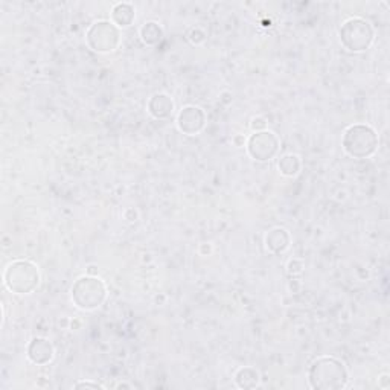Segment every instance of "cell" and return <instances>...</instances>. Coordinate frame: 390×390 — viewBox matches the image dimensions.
Returning <instances> with one entry per match:
<instances>
[{"mask_svg": "<svg viewBox=\"0 0 390 390\" xmlns=\"http://www.w3.org/2000/svg\"><path fill=\"white\" fill-rule=\"evenodd\" d=\"M343 363L336 358H320L310 371V382L314 389H340L346 385Z\"/></svg>", "mask_w": 390, "mask_h": 390, "instance_id": "1", "label": "cell"}, {"mask_svg": "<svg viewBox=\"0 0 390 390\" xmlns=\"http://www.w3.org/2000/svg\"><path fill=\"white\" fill-rule=\"evenodd\" d=\"M5 284L11 291L20 292V295L30 292L38 284V271L31 262L17 261L6 270Z\"/></svg>", "mask_w": 390, "mask_h": 390, "instance_id": "2", "label": "cell"}, {"mask_svg": "<svg viewBox=\"0 0 390 390\" xmlns=\"http://www.w3.org/2000/svg\"><path fill=\"white\" fill-rule=\"evenodd\" d=\"M377 146V137L374 130L363 125H354L346 131L345 136V148L351 156L365 157L372 154Z\"/></svg>", "mask_w": 390, "mask_h": 390, "instance_id": "3", "label": "cell"}, {"mask_svg": "<svg viewBox=\"0 0 390 390\" xmlns=\"http://www.w3.org/2000/svg\"><path fill=\"white\" fill-rule=\"evenodd\" d=\"M267 145H277V141L271 133H260L250 139L249 151L257 160H268L275 154L276 150L267 148Z\"/></svg>", "mask_w": 390, "mask_h": 390, "instance_id": "4", "label": "cell"}, {"mask_svg": "<svg viewBox=\"0 0 390 390\" xmlns=\"http://www.w3.org/2000/svg\"><path fill=\"white\" fill-rule=\"evenodd\" d=\"M90 31H93L95 34H100V36H101V38L96 40V43L92 46V47L95 49V51L108 52V51H113V49L116 47L117 41L106 38V37H115V36H117V31H116L115 27L111 26L110 23H106V22L95 23V26H93Z\"/></svg>", "mask_w": 390, "mask_h": 390, "instance_id": "5", "label": "cell"}, {"mask_svg": "<svg viewBox=\"0 0 390 390\" xmlns=\"http://www.w3.org/2000/svg\"><path fill=\"white\" fill-rule=\"evenodd\" d=\"M30 358L34 363H46L52 358V346L43 339L32 340L30 346Z\"/></svg>", "mask_w": 390, "mask_h": 390, "instance_id": "6", "label": "cell"}, {"mask_svg": "<svg viewBox=\"0 0 390 390\" xmlns=\"http://www.w3.org/2000/svg\"><path fill=\"white\" fill-rule=\"evenodd\" d=\"M75 387H93V389H98L100 386L98 385H92V382H78Z\"/></svg>", "mask_w": 390, "mask_h": 390, "instance_id": "7", "label": "cell"}]
</instances>
